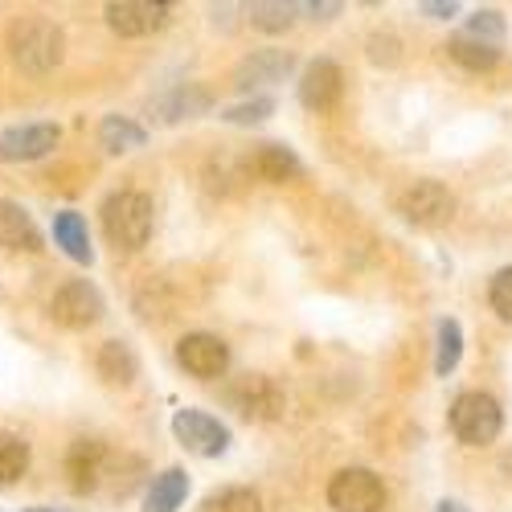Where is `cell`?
<instances>
[{
  "label": "cell",
  "mask_w": 512,
  "mask_h": 512,
  "mask_svg": "<svg viewBox=\"0 0 512 512\" xmlns=\"http://www.w3.org/2000/svg\"><path fill=\"white\" fill-rule=\"evenodd\" d=\"M488 300H492V312H496L500 320L512 324V267H504V271L492 275V283H488Z\"/></svg>",
  "instance_id": "cell-28"
},
{
  "label": "cell",
  "mask_w": 512,
  "mask_h": 512,
  "mask_svg": "<svg viewBox=\"0 0 512 512\" xmlns=\"http://www.w3.org/2000/svg\"><path fill=\"white\" fill-rule=\"evenodd\" d=\"M500 467H504V472H508V476H512V451H508V455H504V459H500Z\"/></svg>",
  "instance_id": "cell-32"
},
{
  "label": "cell",
  "mask_w": 512,
  "mask_h": 512,
  "mask_svg": "<svg viewBox=\"0 0 512 512\" xmlns=\"http://www.w3.org/2000/svg\"><path fill=\"white\" fill-rule=\"evenodd\" d=\"M99 140H103L107 152H132V148H144L148 132H144L140 123L123 119V115H107V119L99 123Z\"/></svg>",
  "instance_id": "cell-22"
},
{
  "label": "cell",
  "mask_w": 512,
  "mask_h": 512,
  "mask_svg": "<svg viewBox=\"0 0 512 512\" xmlns=\"http://www.w3.org/2000/svg\"><path fill=\"white\" fill-rule=\"evenodd\" d=\"M250 173L259 181H267V185H291V181L304 177V164L283 144H259L250 156Z\"/></svg>",
  "instance_id": "cell-14"
},
{
  "label": "cell",
  "mask_w": 512,
  "mask_h": 512,
  "mask_svg": "<svg viewBox=\"0 0 512 512\" xmlns=\"http://www.w3.org/2000/svg\"><path fill=\"white\" fill-rule=\"evenodd\" d=\"M54 242L70 254L74 263H91V259H95L87 222H82V213H74V209H62L58 218H54Z\"/></svg>",
  "instance_id": "cell-19"
},
{
  "label": "cell",
  "mask_w": 512,
  "mask_h": 512,
  "mask_svg": "<svg viewBox=\"0 0 512 512\" xmlns=\"http://www.w3.org/2000/svg\"><path fill=\"white\" fill-rule=\"evenodd\" d=\"M95 369H99V377L107 381V386H132V381L140 377V357L127 340H107V345H99Z\"/></svg>",
  "instance_id": "cell-16"
},
{
  "label": "cell",
  "mask_w": 512,
  "mask_h": 512,
  "mask_svg": "<svg viewBox=\"0 0 512 512\" xmlns=\"http://www.w3.org/2000/svg\"><path fill=\"white\" fill-rule=\"evenodd\" d=\"M459 5H455V0H447V5H443V0H426V5H422V13H431V17H451Z\"/></svg>",
  "instance_id": "cell-30"
},
{
  "label": "cell",
  "mask_w": 512,
  "mask_h": 512,
  "mask_svg": "<svg viewBox=\"0 0 512 512\" xmlns=\"http://www.w3.org/2000/svg\"><path fill=\"white\" fill-rule=\"evenodd\" d=\"M107 25L119 37H152L168 25V5H160V0H115V5H107Z\"/></svg>",
  "instance_id": "cell-11"
},
{
  "label": "cell",
  "mask_w": 512,
  "mask_h": 512,
  "mask_svg": "<svg viewBox=\"0 0 512 512\" xmlns=\"http://www.w3.org/2000/svg\"><path fill=\"white\" fill-rule=\"evenodd\" d=\"M226 402L246 422H275V418H283V406H287L279 381L267 377V373H246V377L230 381V386H226Z\"/></svg>",
  "instance_id": "cell-4"
},
{
  "label": "cell",
  "mask_w": 512,
  "mask_h": 512,
  "mask_svg": "<svg viewBox=\"0 0 512 512\" xmlns=\"http://www.w3.org/2000/svg\"><path fill=\"white\" fill-rule=\"evenodd\" d=\"M33 512H54V508H33Z\"/></svg>",
  "instance_id": "cell-34"
},
{
  "label": "cell",
  "mask_w": 512,
  "mask_h": 512,
  "mask_svg": "<svg viewBox=\"0 0 512 512\" xmlns=\"http://www.w3.org/2000/svg\"><path fill=\"white\" fill-rule=\"evenodd\" d=\"M173 435L185 451L201 455V459H218L230 451V431L226 422H218L205 410H177L173 414Z\"/></svg>",
  "instance_id": "cell-7"
},
{
  "label": "cell",
  "mask_w": 512,
  "mask_h": 512,
  "mask_svg": "<svg viewBox=\"0 0 512 512\" xmlns=\"http://www.w3.org/2000/svg\"><path fill=\"white\" fill-rule=\"evenodd\" d=\"M328 504L336 512H381L386 508V484L369 467H345L328 480Z\"/></svg>",
  "instance_id": "cell-5"
},
{
  "label": "cell",
  "mask_w": 512,
  "mask_h": 512,
  "mask_svg": "<svg viewBox=\"0 0 512 512\" xmlns=\"http://www.w3.org/2000/svg\"><path fill=\"white\" fill-rule=\"evenodd\" d=\"M209 91L197 87V82H185V87L168 91L164 99H156V115L160 123H177V119H193V115H205L209 111Z\"/></svg>",
  "instance_id": "cell-18"
},
{
  "label": "cell",
  "mask_w": 512,
  "mask_h": 512,
  "mask_svg": "<svg viewBox=\"0 0 512 512\" xmlns=\"http://www.w3.org/2000/svg\"><path fill=\"white\" fill-rule=\"evenodd\" d=\"M467 37L476 41H488V46H496V41L504 37V17L496 9H480L472 21H467Z\"/></svg>",
  "instance_id": "cell-29"
},
{
  "label": "cell",
  "mask_w": 512,
  "mask_h": 512,
  "mask_svg": "<svg viewBox=\"0 0 512 512\" xmlns=\"http://www.w3.org/2000/svg\"><path fill=\"white\" fill-rule=\"evenodd\" d=\"M189 496V476L181 472V467H168V472H160L148 488V500H144V512H177Z\"/></svg>",
  "instance_id": "cell-20"
},
{
  "label": "cell",
  "mask_w": 512,
  "mask_h": 512,
  "mask_svg": "<svg viewBox=\"0 0 512 512\" xmlns=\"http://www.w3.org/2000/svg\"><path fill=\"white\" fill-rule=\"evenodd\" d=\"M9 50L25 74H50L66 54V37L46 17H21L9 29Z\"/></svg>",
  "instance_id": "cell-1"
},
{
  "label": "cell",
  "mask_w": 512,
  "mask_h": 512,
  "mask_svg": "<svg viewBox=\"0 0 512 512\" xmlns=\"http://www.w3.org/2000/svg\"><path fill=\"white\" fill-rule=\"evenodd\" d=\"M271 115H275V103H271V99H246V103L222 111V119H226V123H238V127L263 123V119H271Z\"/></svg>",
  "instance_id": "cell-27"
},
{
  "label": "cell",
  "mask_w": 512,
  "mask_h": 512,
  "mask_svg": "<svg viewBox=\"0 0 512 512\" xmlns=\"http://www.w3.org/2000/svg\"><path fill=\"white\" fill-rule=\"evenodd\" d=\"M197 512H263V500L254 488H218L201 500Z\"/></svg>",
  "instance_id": "cell-24"
},
{
  "label": "cell",
  "mask_w": 512,
  "mask_h": 512,
  "mask_svg": "<svg viewBox=\"0 0 512 512\" xmlns=\"http://www.w3.org/2000/svg\"><path fill=\"white\" fill-rule=\"evenodd\" d=\"M0 246L5 250H41V234L33 226V218L17 205L0 197Z\"/></svg>",
  "instance_id": "cell-17"
},
{
  "label": "cell",
  "mask_w": 512,
  "mask_h": 512,
  "mask_svg": "<svg viewBox=\"0 0 512 512\" xmlns=\"http://www.w3.org/2000/svg\"><path fill=\"white\" fill-rule=\"evenodd\" d=\"M25 472H29V443L21 435L0 431V488L17 484Z\"/></svg>",
  "instance_id": "cell-23"
},
{
  "label": "cell",
  "mask_w": 512,
  "mask_h": 512,
  "mask_svg": "<svg viewBox=\"0 0 512 512\" xmlns=\"http://www.w3.org/2000/svg\"><path fill=\"white\" fill-rule=\"evenodd\" d=\"M500 426H504V414L496 406V398L480 394V390H467L451 402V431L459 443L467 447H488L496 443L500 435Z\"/></svg>",
  "instance_id": "cell-3"
},
{
  "label": "cell",
  "mask_w": 512,
  "mask_h": 512,
  "mask_svg": "<svg viewBox=\"0 0 512 512\" xmlns=\"http://www.w3.org/2000/svg\"><path fill=\"white\" fill-rule=\"evenodd\" d=\"M447 54L463 66V70H492L496 62H500V50L496 46H488V41H476V37H467V33H459V37H451L447 41Z\"/></svg>",
  "instance_id": "cell-21"
},
{
  "label": "cell",
  "mask_w": 512,
  "mask_h": 512,
  "mask_svg": "<svg viewBox=\"0 0 512 512\" xmlns=\"http://www.w3.org/2000/svg\"><path fill=\"white\" fill-rule=\"evenodd\" d=\"M304 13H312V17H332V13H340V5H304Z\"/></svg>",
  "instance_id": "cell-31"
},
{
  "label": "cell",
  "mask_w": 512,
  "mask_h": 512,
  "mask_svg": "<svg viewBox=\"0 0 512 512\" xmlns=\"http://www.w3.org/2000/svg\"><path fill=\"white\" fill-rule=\"evenodd\" d=\"M58 136H62V132H58L54 123H21V127H9V132L0 136V160H9V164H17V160H37V156L54 152Z\"/></svg>",
  "instance_id": "cell-12"
},
{
  "label": "cell",
  "mask_w": 512,
  "mask_h": 512,
  "mask_svg": "<svg viewBox=\"0 0 512 512\" xmlns=\"http://www.w3.org/2000/svg\"><path fill=\"white\" fill-rule=\"evenodd\" d=\"M103 312H107L103 295H99V287L87 283V279H70V283H62V287L54 291V300H50V316H54L62 328H74V332L99 324Z\"/></svg>",
  "instance_id": "cell-6"
},
{
  "label": "cell",
  "mask_w": 512,
  "mask_h": 512,
  "mask_svg": "<svg viewBox=\"0 0 512 512\" xmlns=\"http://www.w3.org/2000/svg\"><path fill=\"white\" fill-rule=\"evenodd\" d=\"M291 5H275V0H254L250 5V25L263 33H283L291 25Z\"/></svg>",
  "instance_id": "cell-26"
},
{
  "label": "cell",
  "mask_w": 512,
  "mask_h": 512,
  "mask_svg": "<svg viewBox=\"0 0 512 512\" xmlns=\"http://www.w3.org/2000/svg\"><path fill=\"white\" fill-rule=\"evenodd\" d=\"M177 361L185 365V373H193L201 381H213V377H222L226 365H230V345L213 332H189L177 345Z\"/></svg>",
  "instance_id": "cell-9"
},
{
  "label": "cell",
  "mask_w": 512,
  "mask_h": 512,
  "mask_svg": "<svg viewBox=\"0 0 512 512\" xmlns=\"http://www.w3.org/2000/svg\"><path fill=\"white\" fill-rule=\"evenodd\" d=\"M398 213L410 226H443L455 213V197L439 181H414L398 193Z\"/></svg>",
  "instance_id": "cell-8"
},
{
  "label": "cell",
  "mask_w": 512,
  "mask_h": 512,
  "mask_svg": "<svg viewBox=\"0 0 512 512\" xmlns=\"http://www.w3.org/2000/svg\"><path fill=\"white\" fill-rule=\"evenodd\" d=\"M435 336H439V345H435V373L447 377L459 365V357H463V332H459L455 320H439Z\"/></svg>",
  "instance_id": "cell-25"
},
{
  "label": "cell",
  "mask_w": 512,
  "mask_h": 512,
  "mask_svg": "<svg viewBox=\"0 0 512 512\" xmlns=\"http://www.w3.org/2000/svg\"><path fill=\"white\" fill-rule=\"evenodd\" d=\"M291 70H295V58L287 50H259V54L238 62L234 87L238 91H259V87H271V82H283Z\"/></svg>",
  "instance_id": "cell-13"
},
{
  "label": "cell",
  "mask_w": 512,
  "mask_h": 512,
  "mask_svg": "<svg viewBox=\"0 0 512 512\" xmlns=\"http://www.w3.org/2000/svg\"><path fill=\"white\" fill-rule=\"evenodd\" d=\"M103 443L95 439H78L70 451H66V476H70V488L74 492H95L99 488V476H103Z\"/></svg>",
  "instance_id": "cell-15"
},
{
  "label": "cell",
  "mask_w": 512,
  "mask_h": 512,
  "mask_svg": "<svg viewBox=\"0 0 512 512\" xmlns=\"http://www.w3.org/2000/svg\"><path fill=\"white\" fill-rule=\"evenodd\" d=\"M103 230L115 250H140L152 238V197L136 189L111 193L103 205Z\"/></svg>",
  "instance_id": "cell-2"
},
{
  "label": "cell",
  "mask_w": 512,
  "mask_h": 512,
  "mask_svg": "<svg viewBox=\"0 0 512 512\" xmlns=\"http://www.w3.org/2000/svg\"><path fill=\"white\" fill-rule=\"evenodd\" d=\"M340 95H345V74H340V66L332 58H316L304 66L300 74V103L316 115L332 111L340 103Z\"/></svg>",
  "instance_id": "cell-10"
},
{
  "label": "cell",
  "mask_w": 512,
  "mask_h": 512,
  "mask_svg": "<svg viewBox=\"0 0 512 512\" xmlns=\"http://www.w3.org/2000/svg\"><path fill=\"white\" fill-rule=\"evenodd\" d=\"M439 512H459V504H439Z\"/></svg>",
  "instance_id": "cell-33"
}]
</instances>
